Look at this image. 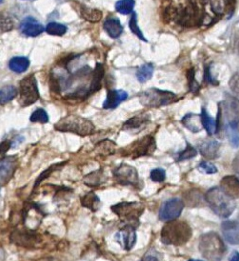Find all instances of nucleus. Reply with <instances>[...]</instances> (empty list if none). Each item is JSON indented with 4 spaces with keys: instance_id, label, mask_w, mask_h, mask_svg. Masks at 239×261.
Wrapping results in <instances>:
<instances>
[{
    "instance_id": "obj_1",
    "label": "nucleus",
    "mask_w": 239,
    "mask_h": 261,
    "mask_svg": "<svg viewBox=\"0 0 239 261\" xmlns=\"http://www.w3.org/2000/svg\"><path fill=\"white\" fill-rule=\"evenodd\" d=\"M192 237V229L182 221H168L161 230V241L166 245L181 246L187 243Z\"/></svg>"
},
{
    "instance_id": "obj_2",
    "label": "nucleus",
    "mask_w": 239,
    "mask_h": 261,
    "mask_svg": "<svg viewBox=\"0 0 239 261\" xmlns=\"http://www.w3.org/2000/svg\"><path fill=\"white\" fill-rule=\"evenodd\" d=\"M205 201L210 208L219 218L230 217L236 208V202L232 197L219 187H213L205 195Z\"/></svg>"
},
{
    "instance_id": "obj_3",
    "label": "nucleus",
    "mask_w": 239,
    "mask_h": 261,
    "mask_svg": "<svg viewBox=\"0 0 239 261\" xmlns=\"http://www.w3.org/2000/svg\"><path fill=\"white\" fill-rule=\"evenodd\" d=\"M199 250L209 261H220L226 253V247L221 238L214 232L207 233L200 237Z\"/></svg>"
},
{
    "instance_id": "obj_4",
    "label": "nucleus",
    "mask_w": 239,
    "mask_h": 261,
    "mask_svg": "<svg viewBox=\"0 0 239 261\" xmlns=\"http://www.w3.org/2000/svg\"><path fill=\"white\" fill-rule=\"evenodd\" d=\"M54 128L62 132H70L80 136H88L94 133L95 126L89 120L81 116L70 114L54 124Z\"/></svg>"
},
{
    "instance_id": "obj_5",
    "label": "nucleus",
    "mask_w": 239,
    "mask_h": 261,
    "mask_svg": "<svg viewBox=\"0 0 239 261\" xmlns=\"http://www.w3.org/2000/svg\"><path fill=\"white\" fill-rule=\"evenodd\" d=\"M111 210L125 224L124 226L136 228L139 225V217L144 211V205L140 202H120L111 207Z\"/></svg>"
},
{
    "instance_id": "obj_6",
    "label": "nucleus",
    "mask_w": 239,
    "mask_h": 261,
    "mask_svg": "<svg viewBox=\"0 0 239 261\" xmlns=\"http://www.w3.org/2000/svg\"><path fill=\"white\" fill-rule=\"evenodd\" d=\"M178 96L170 91L158 88H149L139 94V102L147 107H159L173 104Z\"/></svg>"
},
{
    "instance_id": "obj_7",
    "label": "nucleus",
    "mask_w": 239,
    "mask_h": 261,
    "mask_svg": "<svg viewBox=\"0 0 239 261\" xmlns=\"http://www.w3.org/2000/svg\"><path fill=\"white\" fill-rule=\"evenodd\" d=\"M18 92H19L18 102L23 107L34 104L39 99L37 82L34 74H30L20 81Z\"/></svg>"
},
{
    "instance_id": "obj_8",
    "label": "nucleus",
    "mask_w": 239,
    "mask_h": 261,
    "mask_svg": "<svg viewBox=\"0 0 239 261\" xmlns=\"http://www.w3.org/2000/svg\"><path fill=\"white\" fill-rule=\"evenodd\" d=\"M156 150V141L153 136L148 135L141 139L137 140L132 144L127 146L123 151L122 155L131 158L150 156Z\"/></svg>"
},
{
    "instance_id": "obj_9",
    "label": "nucleus",
    "mask_w": 239,
    "mask_h": 261,
    "mask_svg": "<svg viewBox=\"0 0 239 261\" xmlns=\"http://www.w3.org/2000/svg\"><path fill=\"white\" fill-rule=\"evenodd\" d=\"M116 181L123 186H133L137 189L142 187V181H140L136 169L128 164H120L113 171Z\"/></svg>"
},
{
    "instance_id": "obj_10",
    "label": "nucleus",
    "mask_w": 239,
    "mask_h": 261,
    "mask_svg": "<svg viewBox=\"0 0 239 261\" xmlns=\"http://www.w3.org/2000/svg\"><path fill=\"white\" fill-rule=\"evenodd\" d=\"M11 241L17 246L25 248H39L42 246L44 239L34 231L16 230L11 235Z\"/></svg>"
},
{
    "instance_id": "obj_11",
    "label": "nucleus",
    "mask_w": 239,
    "mask_h": 261,
    "mask_svg": "<svg viewBox=\"0 0 239 261\" xmlns=\"http://www.w3.org/2000/svg\"><path fill=\"white\" fill-rule=\"evenodd\" d=\"M184 208V202L178 198L167 201L159 211V220L162 221H171L180 216Z\"/></svg>"
},
{
    "instance_id": "obj_12",
    "label": "nucleus",
    "mask_w": 239,
    "mask_h": 261,
    "mask_svg": "<svg viewBox=\"0 0 239 261\" xmlns=\"http://www.w3.org/2000/svg\"><path fill=\"white\" fill-rule=\"evenodd\" d=\"M17 162H18L17 157L15 155L4 157L3 159H1V165H0L1 186H5L10 181L13 175L16 172L18 164Z\"/></svg>"
},
{
    "instance_id": "obj_13",
    "label": "nucleus",
    "mask_w": 239,
    "mask_h": 261,
    "mask_svg": "<svg viewBox=\"0 0 239 261\" xmlns=\"http://www.w3.org/2000/svg\"><path fill=\"white\" fill-rule=\"evenodd\" d=\"M115 240L125 250H131L136 243V232L135 228L124 226L115 235Z\"/></svg>"
},
{
    "instance_id": "obj_14",
    "label": "nucleus",
    "mask_w": 239,
    "mask_h": 261,
    "mask_svg": "<svg viewBox=\"0 0 239 261\" xmlns=\"http://www.w3.org/2000/svg\"><path fill=\"white\" fill-rule=\"evenodd\" d=\"M222 233L225 240L230 244H239V221H227L221 225Z\"/></svg>"
},
{
    "instance_id": "obj_15",
    "label": "nucleus",
    "mask_w": 239,
    "mask_h": 261,
    "mask_svg": "<svg viewBox=\"0 0 239 261\" xmlns=\"http://www.w3.org/2000/svg\"><path fill=\"white\" fill-rule=\"evenodd\" d=\"M200 153L207 159H216L220 154V143L213 139H206L199 143Z\"/></svg>"
},
{
    "instance_id": "obj_16",
    "label": "nucleus",
    "mask_w": 239,
    "mask_h": 261,
    "mask_svg": "<svg viewBox=\"0 0 239 261\" xmlns=\"http://www.w3.org/2000/svg\"><path fill=\"white\" fill-rule=\"evenodd\" d=\"M128 97L126 91L121 89H112L107 91L106 99L103 103L104 109H113L116 108L120 103L125 101Z\"/></svg>"
},
{
    "instance_id": "obj_17",
    "label": "nucleus",
    "mask_w": 239,
    "mask_h": 261,
    "mask_svg": "<svg viewBox=\"0 0 239 261\" xmlns=\"http://www.w3.org/2000/svg\"><path fill=\"white\" fill-rule=\"evenodd\" d=\"M20 30L22 34L27 36L35 37L43 34L45 28L41 24L37 23V21L34 18H27L22 21L20 25Z\"/></svg>"
},
{
    "instance_id": "obj_18",
    "label": "nucleus",
    "mask_w": 239,
    "mask_h": 261,
    "mask_svg": "<svg viewBox=\"0 0 239 261\" xmlns=\"http://www.w3.org/2000/svg\"><path fill=\"white\" fill-rule=\"evenodd\" d=\"M221 189L233 199L239 198V180L235 176H226L222 179Z\"/></svg>"
},
{
    "instance_id": "obj_19",
    "label": "nucleus",
    "mask_w": 239,
    "mask_h": 261,
    "mask_svg": "<svg viewBox=\"0 0 239 261\" xmlns=\"http://www.w3.org/2000/svg\"><path fill=\"white\" fill-rule=\"evenodd\" d=\"M150 121L149 116L146 114L137 115L124 122L122 129L125 131H134V130H141Z\"/></svg>"
},
{
    "instance_id": "obj_20",
    "label": "nucleus",
    "mask_w": 239,
    "mask_h": 261,
    "mask_svg": "<svg viewBox=\"0 0 239 261\" xmlns=\"http://www.w3.org/2000/svg\"><path fill=\"white\" fill-rule=\"evenodd\" d=\"M103 29L107 35L114 39L118 38L123 32V27L120 24L119 19L117 18H113V17H110L104 21Z\"/></svg>"
},
{
    "instance_id": "obj_21",
    "label": "nucleus",
    "mask_w": 239,
    "mask_h": 261,
    "mask_svg": "<svg viewBox=\"0 0 239 261\" xmlns=\"http://www.w3.org/2000/svg\"><path fill=\"white\" fill-rule=\"evenodd\" d=\"M182 123L187 129L194 133L199 132L203 127L201 115L194 113H189L187 115H185L182 119Z\"/></svg>"
},
{
    "instance_id": "obj_22",
    "label": "nucleus",
    "mask_w": 239,
    "mask_h": 261,
    "mask_svg": "<svg viewBox=\"0 0 239 261\" xmlns=\"http://www.w3.org/2000/svg\"><path fill=\"white\" fill-rule=\"evenodd\" d=\"M104 75V68L102 64H97L92 72V80L89 86V94L101 89L102 81Z\"/></svg>"
},
{
    "instance_id": "obj_23",
    "label": "nucleus",
    "mask_w": 239,
    "mask_h": 261,
    "mask_svg": "<svg viewBox=\"0 0 239 261\" xmlns=\"http://www.w3.org/2000/svg\"><path fill=\"white\" fill-rule=\"evenodd\" d=\"M30 67V60L25 56L13 57L9 62L10 70L16 73H23Z\"/></svg>"
},
{
    "instance_id": "obj_24",
    "label": "nucleus",
    "mask_w": 239,
    "mask_h": 261,
    "mask_svg": "<svg viewBox=\"0 0 239 261\" xmlns=\"http://www.w3.org/2000/svg\"><path fill=\"white\" fill-rule=\"evenodd\" d=\"M201 119H202V124L203 127L206 129L207 133L212 136L214 134H216L219 130V124H218V120L214 119L213 117H211L209 115V113L206 111L205 108H202V112H201Z\"/></svg>"
},
{
    "instance_id": "obj_25",
    "label": "nucleus",
    "mask_w": 239,
    "mask_h": 261,
    "mask_svg": "<svg viewBox=\"0 0 239 261\" xmlns=\"http://www.w3.org/2000/svg\"><path fill=\"white\" fill-rule=\"evenodd\" d=\"M239 125L235 121H229L226 124V134L232 146L239 147Z\"/></svg>"
},
{
    "instance_id": "obj_26",
    "label": "nucleus",
    "mask_w": 239,
    "mask_h": 261,
    "mask_svg": "<svg viewBox=\"0 0 239 261\" xmlns=\"http://www.w3.org/2000/svg\"><path fill=\"white\" fill-rule=\"evenodd\" d=\"M116 144L111 140H103L95 145V152L101 156H109L115 152Z\"/></svg>"
},
{
    "instance_id": "obj_27",
    "label": "nucleus",
    "mask_w": 239,
    "mask_h": 261,
    "mask_svg": "<svg viewBox=\"0 0 239 261\" xmlns=\"http://www.w3.org/2000/svg\"><path fill=\"white\" fill-rule=\"evenodd\" d=\"M81 203L84 207H86L91 211H96L101 205V201L95 193L89 192L81 198Z\"/></svg>"
},
{
    "instance_id": "obj_28",
    "label": "nucleus",
    "mask_w": 239,
    "mask_h": 261,
    "mask_svg": "<svg viewBox=\"0 0 239 261\" xmlns=\"http://www.w3.org/2000/svg\"><path fill=\"white\" fill-rule=\"evenodd\" d=\"M80 14L82 18H85L88 22L91 23H97L99 22L102 18V13L101 11L97 9H92V8H87L85 6H82L80 8Z\"/></svg>"
},
{
    "instance_id": "obj_29",
    "label": "nucleus",
    "mask_w": 239,
    "mask_h": 261,
    "mask_svg": "<svg viewBox=\"0 0 239 261\" xmlns=\"http://www.w3.org/2000/svg\"><path fill=\"white\" fill-rule=\"evenodd\" d=\"M105 176L103 174L102 170H97L90 174L86 175L84 179V182L87 186L93 187L102 184L105 181Z\"/></svg>"
},
{
    "instance_id": "obj_30",
    "label": "nucleus",
    "mask_w": 239,
    "mask_h": 261,
    "mask_svg": "<svg viewBox=\"0 0 239 261\" xmlns=\"http://www.w3.org/2000/svg\"><path fill=\"white\" fill-rule=\"evenodd\" d=\"M154 66L152 64H144L139 70H137L136 76L138 81L141 84L147 82L148 80L151 79L152 74H153Z\"/></svg>"
},
{
    "instance_id": "obj_31",
    "label": "nucleus",
    "mask_w": 239,
    "mask_h": 261,
    "mask_svg": "<svg viewBox=\"0 0 239 261\" xmlns=\"http://www.w3.org/2000/svg\"><path fill=\"white\" fill-rule=\"evenodd\" d=\"M17 93H18V90L17 87L14 86H5V87H1V90H0L1 105L7 104L11 102L12 100H14L17 97Z\"/></svg>"
},
{
    "instance_id": "obj_32",
    "label": "nucleus",
    "mask_w": 239,
    "mask_h": 261,
    "mask_svg": "<svg viewBox=\"0 0 239 261\" xmlns=\"http://www.w3.org/2000/svg\"><path fill=\"white\" fill-rule=\"evenodd\" d=\"M135 6L134 0H119L115 4V10L121 15H128L133 12Z\"/></svg>"
},
{
    "instance_id": "obj_33",
    "label": "nucleus",
    "mask_w": 239,
    "mask_h": 261,
    "mask_svg": "<svg viewBox=\"0 0 239 261\" xmlns=\"http://www.w3.org/2000/svg\"><path fill=\"white\" fill-rule=\"evenodd\" d=\"M68 28L63 25V24H59L56 22H51L48 24L47 28H46V32L51 35H56V36H63L67 33Z\"/></svg>"
},
{
    "instance_id": "obj_34",
    "label": "nucleus",
    "mask_w": 239,
    "mask_h": 261,
    "mask_svg": "<svg viewBox=\"0 0 239 261\" xmlns=\"http://www.w3.org/2000/svg\"><path fill=\"white\" fill-rule=\"evenodd\" d=\"M185 201L187 202L188 206L196 207V206H201L203 202V199L200 195V193L196 191H190L185 196Z\"/></svg>"
},
{
    "instance_id": "obj_35",
    "label": "nucleus",
    "mask_w": 239,
    "mask_h": 261,
    "mask_svg": "<svg viewBox=\"0 0 239 261\" xmlns=\"http://www.w3.org/2000/svg\"><path fill=\"white\" fill-rule=\"evenodd\" d=\"M32 122H40V123H47L49 122V115L43 108H38L34 110V113L31 115L30 118Z\"/></svg>"
},
{
    "instance_id": "obj_36",
    "label": "nucleus",
    "mask_w": 239,
    "mask_h": 261,
    "mask_svg": "<svg viewBox=\"0 0 239 261\" xmlns=\"http://www.w3.org/2000/svg\"><path fill=\"white\" fill-rule=\"evenodd\" d=\"M129 28H130V31L134 35H136L140 40H142L143 42H147V39L144 37V35L141 33L140 29L138 26L137 15L135 13H132V15H131V18H130V21H129Z\"/></svg>"
},
{
    "instance_id": "obj_37",
    "label": "nucleus",
    "mask_w": 239,
    "mask_h": 261,
    "mask_svg": "<svg viewBox=\"0 0 239 261\" xmlns=\"http://www.w3.org/2000/svg\"><path fill=\"white\" fill-rule=\"evenodd\" d=\"M196 155H197V150L194 147H192L190 144H187L186 148L177 157V161H182L185 160H189L191 158H194Z\"/></svg>"
},
{
    "instance_id": "obj_38",
    "label": "nucleus",
    "mask_w": 239,
    "mask_h": 261,
    "mask_svg": "<svg viewBox=\"0 0 239 261\" xmlns=\"http://www.w3.org/2000/svg\"><path fill=\"white\" fill-rule=\"evenodd\" d=\"M14 28V22L11 18L3 15L1 16V32L6 33Z\"/></svg>"
},
{
    "instance_id": "obj_39",
    "label": "nucleus",
    "mask_w": 239,
    "mask_h": 261,
    "mask_svg": "<svg viewBox=\"0 0 239 261\" xmlns=\"http://www.w3.org/2000/svg\"><path fill=\"white\" fill-rule=\"evenodd\" d=\"M64 163L65 162H63V163H60V164H54V165H52V166H51L49 169H47V170H45L42 174L40 175L38 178H37V180H36V182H35V187L42 181H44L45 179H47L48 177H50V175L54 171V170H56L57 168H59L60 166H62V165H64Z\"/></svg>"
},
{
    "instance_id": "obj_40",
    "label": "nucleus",
    "mask_w": 239,
    "mask_h": 261,
    "mask_svg": "<svg viewBox=\"0 0 239 261\" xmlns=\"http://www.w3.org/2000/svg\"><path fill=\"white\" fill-rule=\"evenodd\" d=\"M150 177H151V180L155 181V182H161L165 180V171L161 168H156L153 169L150 173Z\"/></svg>"
},
{
    "instance_id": "obj_41",
    "label": "nucleus",
    "mask_w": 239,
    "mask_h": 261,
    "mask_svg": "<svg viewBox=\"0 0 239 261\" xmlns=\"http://www.w3.org/2000/svg\"><path fill=\"white\" fill-rule=\"evenodd\" d=\"M199 169L201 170V172H204L207 174H215L218 172L217 167L214 164L207 161H201L199 165Z\"/></svg>"
},
{
    "instance_id": "obj_42",
    "label": "nucleus",
    "mask_w": 239,
    "mask_h": 261,
    "mask_svg": "<svg viewBox=\"0 0 239 261\" xmlns=\"http://www.w3.org/2000/svg\"><path fill=\"white\" fill-rule=\"evenodd\" d=\"M228 108L230 109V111L232 112V114L234 115V119L230 120V121H235L238 123L239 127V101H233L231 102L230 104L228 105Z\"/></svg>"
},
{
    "instance_id": "obj_43",
    "label": "nucleus",
    "mask_w": 239,
    "mask_h": 261,
    "mask_svg": "<svg viewBox=\"0 0 239 261\" xmlns=\"http://www.w3.org/2000/svg\"><path fill=\"white\" fill-rule=\"evenodd\" d=\"M229 87L232 89V91L239 97V72H237L235 75H233L229 82Z\"/></svg>"
},
{
    "instance_id": "obj_44",
    "label": "nucleus",
    "mask_w": 239,
    "mask_h": 261,
    "mask_svg": "<svg viewBox=\"0 0 239 261\" xmlns=\"http://www.w3.org/2000/svg\"><path fill=\"white\" fill-rule=\"evenodd\" d=\"M11 147V141H4L3 142H1V157L4 158L5 153L9 150V148Z\"/></svg>"
},
{
    "instance_id": "obj_45",
    "label": "nucleus",
    "mask_w": 239,
    "mask_h": 261,
    "mask_svg": "<svg viewBox=\"0 0 239 261\" xmlns=\"http://www.w3.org/2000/svg\"><path fill=\"white\" fill-rule=\"evenodd\" d=\"M140 261H159V259L156 256V255H154V254H150V253H148V254H145V256L143 257V259L141 260Z\"/></svg>"
},
{
    "instance_id": "obj_46",
    "label": "nucleus",
    "mask_w": 239,
    "mask_h": 261,
    "mask_svg": "<svg viewBox=\"0 0 239 261\" xmlns=\"http://www.w3.org/2000/svg\"><path fill=\"white\" fill-rule=\"evenodd\" d=\"M233 168L236 173L239 175V153L236 156L234 161H233Z\"/></svg>"
},
{
    "instance_id": "obj_47",
    "label": "nucleus",
    "mask_w": 239,
    "mask_h": 261,
    "mask_svg": "<svg viewBox=\"0 0 239 261\" xmlns=\"http://www.w3.org/2000/svg\"><path fill=\"white\" fill-rule=\"evenodd\" d=\"M229 261H239V252H233L231 257L229 258Z\"/></svg>"
},
{
    "instance_id": "obj_48",
    "label": "nucleus",
    "mask_w": 239,
    "mask_h": 261,
    "mask_svg": "<svg viewBox=\"0 0 239 261\" xmlns=\"http://www.w3.org/2000/svg\"><path fill=\"white\" fill-rule=\"evenodd\" d=\"M236 46H237V50H238L239 54V31L236 36Z\"/></svg>"
},
{
    "instance_id": "obj_49",
    "label": "nucleus",
    "mask_w": 239,
    "mask_h": 261,
    "mask_svg": "<svg viewBox=\"0 0 239 261\" xmlns=\"http://www.w3.org/2000/svg\"><path fill=\"white\" fill-rule=\"evenodd\" d=\"M197 261V260H190V261Z\"/></svg>"
},
{
    "instance_id": "obj_50",
    "label": "nucleus",
    "mask_w": 239,
    "mask_h": 261,
    "mask_svg": "<svg viewBox=\"0 0 239 261\" xmlns=\"http://www.w3.org/2000/svg\"><path fill=\"white\" fill-rule=\"evenodd\" d=\"M29 1H34V0H29Z\"/></svg>"
},
{
    "instance_id": "obj_51",
    "label": "nucleus",
    "mask_w": 239,
    "mask_h": 261,
    "mask_svg": "<svg viewBox=\"0 0 239 261\" xmlns=\"http://www.w3.org/2000/svg\"><path fill=\"white\" fill-rule=\"evenodd\" d=\"M2 1H3V0H1V2H2Z\"/></svg>"
}]
</instances>
